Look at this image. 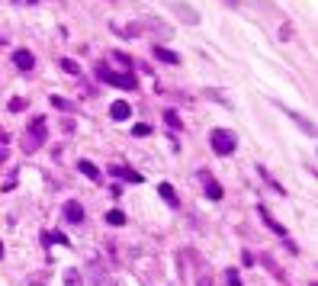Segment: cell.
Segmentation results:
<instances>
[{
	"label": "cell",
	"mask_w": 318,
	"mask_h": 286,
	"mask_svg": "<svg viewBox=\"0 0 318 286\" xmlns=\"http://www.w3.org/2000/svg\"><path fill=\"white\" fill-rule=\"evenodd\" d=\"M97 80H103V84H110V87H123V90H135V87H138V77H135L132 71L119 74V71H110L106 65H97Z\"/></svg>",
	"instance_id": "cell-1"
},
{
	"label": "cell",
	"mask_w": 318,
	"mask_h": 286,
	"mask_svg": "<svg viewBox=\"0 0 318 286\" xmlns=\"http://www.w3.org/2000/svg\"><path fill=\"white\" fill-rule=\"evenodd\" d=\"M209 145H212L215 154L225 158V154H232L235 148H238V135H235L232 129H212V132H209Z\"/></svg>",
	"instance_id": "cell-2"
},
{
	"label": "cell",
	"mask_w": 318,
	"mask_h": 286,
	"mask_svg": "<svg viewBox=\"0 0 318 286\" xmlns=\"http://www.w3.org/2000/svg\"><path fill=\"white\" fill-rule=\"evenodd\" d=\"M45 139H49V129H45V119L42 116H36V119L29 122V132H26V151H36V148L45 145Z\"/></svg>",
	"instance_id": "cell-3"
},
{
	"label": "cell",
	"mask_w": 318,
	"mask_h": 286,
	"mask_svg": "<svg viewBox=\"0 0 318 286\" xmlns=\"http://www.w3.org/2000/svg\"><path fill=\"white\" fill-rule=\"evenodd\" d=\"M196 177L202 180V187H206V196H209V200L219 203V200H222V187H219V180H215V177L209 174V171H196Z\"/></svg>",
	"instance_id": "cell-4"
},
{
	"label": "cell",
	"mask_w": 318,
	"mask_h": 286,
	"mask_svg": "<svg viewBox=\"0 0 318 286\" xmlns=\"http://www.w3.org/2000/svg\"><path fill=\"white\" fill-rule=\"evenodd\" d=\"M64 219L71 222V225H84V219H87L84 206H80L77 200H67V203H64Z\"/></svg>",
	"instance_id": "cell-5"
},
{
	"label": "cell",
	"mask_w": 318,
	"mask_h": 286,
	"mask_svg": "<svg viewBox=\"0 0 318 286\" xmlns=\"http://www.w3.org/2000/svg\"><path fill=\"white\" fill-rule=\"evenodd\" d=\"M13 65H16L23 74H29L32 68H36V55H32L29 49H16V52H13Z\"/></svg>",
	"instance_id": "cell-6"
},
{
	"label": "cell",
	"mask_w": 318,
	"mask_h": 286,
	"mask_svg": "<svg viewBox=\"0 0 318 286\" xmlns=\"http://www.w3.org/2000/svg\"><path fill=\"white\" fill-rule=\"evenodd\" d=\"M257 213H260V219H263V225H267L270 231H273V235H283L286 238V225H280V222L273 219V213H270L267 206H257Z\"/></svg>",
	"instance_id": "cell-7"
},
{
	"label": "cell",
	"mask_w": 318,
	"mask_h": 286,
	"mask_svg": "<svg viewBox=\"0 0 318 286\" xmlns=\"http://www.w3.org/2000/svg\"><path fill=\"white\" fill-rule=\"evenodd\" d=\"M151 55L158 58V61H164V65H180V55H177L174 49H167V45H154Z\"/></svg>",
	"instance_id": "cell-8"
},
{
	"label": "cell",
	"mask_w": 318,
	"mask_h": 286,
	"mask_svg": "<svg viewBox=\"0 0 318 286\" xmlns=\"http://www.w3.org/2000/svg\"><path fill=\"white\" fill-rule=\"evenodd\" d=\"M128 116H132V106H128L126 100H116V103L110 106V119H113V122H126Z\"/></svg>",
	"instance_id": "cell-9"
},
{
	"label": "cell",
	"mask_w": 318,
	"mask_h": 286,
	"mask_svg": "<svg viewBox=\"0 0 318 286\" xmlns=\"http://www.w3.org/2000/svg\"><path fill=\"white\" fill-rule=\"evenodd\" d=\"M158 193H161V200H164L171 209H177V206H180V200H177V190H174L171 183H158Z\"/></svg>",
	"instance_id": "cell-10"
},
{
	"label": "cell",
	"mask_w": 318,
	"mask_h": 286,
	"mask_svg": "<svg viewBox=\"0 0 318 286\" xmlns=\"http://www.w3.org/2000/svg\"><path fill=\"white\" fill-rule=\"evenodd\" d=\"M110 174H116V177H123V180H128V183H141V180H145V174H138V171H132V167H110Z\"/></svg>",
	"instance_id": "cell-11"
},
{
	"label": "cell",
	"mask_w": 318,
	"mask_h": 286,
	"mask_svg": "<svg viewBox=\"0 0 318 286\" xmlns=\"http://www.w3.org/2000/svg\"><path fill=\"white\" fill-rule=\"evenodd\" d=\"M260 264H263V267H267L273 277H276V280H286V274H283V267L273 261V254H267V251H263V254H260Z\"/></svg>",
	"instance_id": "cell-12"
},
{
	"label": "cell",
	"mask_w": 318,
	"mask_h": 286,
	"mask_svg": "<svg viewBox=\"0 0 318 286\" xmlns=\"http://www.w3.org/2000/svg\"><path fill=\"white\" fill-rule=\"evenodd\" d=\"M77 171L87 177V180H93V183H100V171H97V164H93V161H80L77 164Z\"/></svg>",
	"instance_id": "cell-13"
},
{
	"label": "cell",
	"mask_w": 318,
	"mask_h": 286,
	"mask_svg": "<svg viewBox=\"0 0 318 286\" xmlns=\"http://www.w3.org/2000/svg\"><path fill=\"white\" fill-rule=\"evenodd\" d=\"M164 122L174 129V132H180V129H184V122H180V113H177V110H164Z\"/></svg>",
	"instance_id": "cell-14"
},
{
	"label": "cell",
	"mask_w": 318,
	"mask_h": 286,
	"mask_svg": "<svg viewBox=\"0 0 318 286\" xmlns=\"http://www.w3.org/2000/svg\"><path fill=\"white\" fill-rule=\"evenodd\" d=\"M64 286H84V277H80V270H64Z\"/></svg>",
	"instance_id": "cell-15"
},
{
	"label": "cell",
	"mask_w": 318,
	"mask_h": 286,
	"mask_svg": "<svg viewBox=\"0 0 318 286\" xmlns=\"http://www.w3.org/2000/svg\"><path fill=\"white\" fill-rule=\"evenodd\" d=\"M106 225H126V213H119V209H110V213H106Z\"/></svg>",
	"instance_id": "cell-16"
},
{
	"label": "cell",
	"mask_w": 318,
	"mask_h": 286,
	"mask_svg": "<svg viewBox=\"0 0 318 286\" xmlns=\"http://www.w3.org/2000/svg\"><path fill=\"white\" fill-rule=\"evenodd\" d=\"M90 270H93V277H90V283H93V286H116L113 280H106V274H100L97 267H90Z\"/></svg>",
	"instance_id": "cell-17"
},
{
	"label": "cell",
	"mask_w": 318,
	"mask_h": 286,
	"mask_svg": "<svg viewBox=\"0 0 318 286\" xmlns=\"http://www.w3.org/2000/svg\"><path fill=\"white\" fill-rule=\"evenodd\" d=\"M58 65H62V71H67V74H80V65L74 58H62Z\"/></svg>",
	"instance_id": "cell-18"
},
{
	"label": "cell",
	"mask_w": 318,
	"mask_h": 286,
	"mask_svg": "<svg viewBox=\"0 0 318 286\" xmlns=\"http://www.w3.org/2000/svg\"><path fill=\"white\" fill-rule=\"evenodd\" d=\"M52 106H55V110H74V106L67 103L64 97H58V93H55V97H52Z\"/></svg>",
	"instance_id": "cell-19"
},
{
	"label": "cell",
	"mask_w": 318,
	"mask_h": 286,
	"mask_svg": "<svg viewBox=\"0 0 318 286\" xmlns=\"http://www.w3.org/2000/svg\"><path fill=\"white\" fill-rule=\"evenodd\" d=\"M225 277H228V286H245V283H241V274H238V270H225Z\"/></svg>",
	"instance_id": "cell-20"
},
{
	"label": "cell",
	"mask_w": 318,
	"mask_h": 286,
	"mask_svg": "<svg viewBox=\"0 0 318 286\" xmlns=\"http://www.w3.org/2000/svg\"><path fill=\"white\" fill-rule=\"evenodd\" d=\"M10 110H13V113H23V110H26V100H19V97L10 100Z\"/></svg>",
	"instance_id": "cell-21"
},
{
	"label": "cell",
	"mask_w": 318,
	"mask_h": 286,
	"mask_svg": "<svg viewBox=\"0 0 318 286\" xmlns=\"http://www.w3.org/2000/svg\"><path fill=\"white\" fill-rule=\"evenodd\" d=\"M132 135H138V139H145V135H151V126H135Z\"/></svg>",
	"instance_id": "cell-22"
},
{
	"label": "cell",
	"mask_w": 318,
	"mask_h": 286,
	"mask_svg": "<svg viewBox=\"0 0 318 286\" xmlns=\"http://www.w3.org/2000/svg\"><path fill=\"white\" fill-rule=\"evenodd\" d=\"M49 238H52V241H58V244H67V238L62 235V231H49Z\"/></svg>",
	"instance_id": "cell-23"
},
{
	"label": "cell",
	"mask_w": 318,
	"mask_h": 286,
	"mask_svg": "<svg viewBox=\"0 0 318 286\" xmlns=\"http://www.w3.org/2000/svg\"><path fill=\"white\" fill-rule=\"evenodd\" d=\"M6 142H10V135H6L3 129H0V145H6Z\"/></svg>",
	"instance_id": "cell-24"
},
{
	"label": "cell",
	"mask_w": 318,
	"mask_h": 286,
	"mask_svg": "<svg viewBox=\"0 0 318 286\" xmlns=\"http://www.w3.org/2000/svg\"><path fill=\"white\" fill-rule=\"evenodd\" d=\"M6 161V145H0V164Z\"/></svg>",
	"instance_id": "cell-25"
},
{
	"label": "cell",
	"mask_w": 318,
	"mask_h": 286,
	"mask_svg": "<svg viewBox=\"0 0 318 286\" xmlns=\"http://www.w3.org/2000/svg\"><path fill=\"white\" fill-rule=\"evenodd\" d=\"M199 286H209V277H206V274H202V277H199Z\"/></svg>",
	"instance_id": "cell-26"
},
{
	"label": "cell",
	"mask_w": 318,
	"mask_h": 286,
	"mask_svg": "<svg viewBox=\"0 0 318 286\" xmlns=\"http://www.w3.org/2000/svg\"><path fill=\"white\" fill-rule=\"evenodd\" d=\"M0 257H3V241H0Z\"/></svg>",
	"instance_id": "cell-27"
},
{
	"label": "cell",
	"mask_w": 318,
	"mask_h": 286,
	"mask_svg": "<svg viewBox=\"0 0 318 286\" xmlns=\"http://www.w3.org/2000/svg\"><path fill=\"white\" fill-rule=\"evenodd\" d=\"M0 45H6V42H3V39H0Z\"/></svg>",
	"instance_id": "cell-28"
},
{
	"label": "cell",
	"mask_w": 318,
	"mask_h": 286,
	"mask_svg": "<svg viewBox=\"0 0 318 286\" xmlns=\"http://www.w3.org/2000/svg\"><path fill=\"white\" fill-rule=\"evenodd\" d=\"M16 3H19V0H16Z\"/></svg>",
	"instance_id": "cell-29"
}]
</instances>
